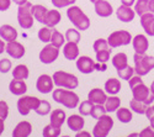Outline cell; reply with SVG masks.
<instances>
[{
	"label": "cell",
	"mask_w": 154,
	"mask_h": 137,
	"mask_svg": "<svg viewBox=\"0 0 154 137\" xmlns=\"http://www.w3.org/2000/svg\"><path fill=\"white\" fill-rule=\"evenodd\" d=\"M93 48L95 52H99V51H105V49H110V45L107 42V40H104V39H99L94 42L93 45Z\"/></svg>",
	"instance_id": "obj_42"
},
{
	"label": "cell",
	"mask_w": 154,
	"mask_h": 137,
	"mask_svg": "<svg viewBox=\"0 0 154 137\" xmlns=\"http://www.w3.org/2000/svg\"><path fill=\"white\" fill-rule=\"evenodd\" d=\"M75 137H91V135L88 131H78L75 135Z\"/></svg>",
	"instance_id": "obj_51"
},
{
	"label": "cell",
	"mask_w": 154,
	"mask_h": 137,
	"mask_svg": "<svg viewBox=\"0 0 154 137\" xmlns=\"http://www.w3.org/2000/svg\"><path fill=\"white\" fill-rule=\"evenodd\" d=\"M153 107H154V103H153Z\"/></svg>",
	"instance_id": "obj_62"
},
{
	"label": "cell",
	"mask_w": 154,
	"mask_h": 137,
	"mask_svg": "<svg viewBox=\"0 0 154 137\" xmlns=\"http://www.w3.org/2000/svg\"><path fill=\"white\" fill-rule=\"evenodd\" d=\"M149 121H150V127L154 130V116H153V117H150V119H149Z\"/></svg>",
	"instance_id": "obj_57"
},
{
	"label": "cell",
	"mask_w": 154,
	"mask_h": 137,
	"mask_svg": "<svg viewBox=\"0 0 154 137\" xmlns=\"http://www.w3.org/2000/svg\"><path fill=\"white\" fill-rule=\"evenodd\" d=\"M113 127V120L111 116L109 115H104L101 116L96 125L93 129V136L94 137H107L109 132L111 131V129Z\"/></svg>",
	"instance_id": "obj_7"
},
{
	"label": "cell",
	"mask_w": 154,
	"mask_h": 137,
	"mask_svg": "<svg viewBox=\"0 0 154 137\" xmlns=\"http://www.w3.org/2000/svg\"><path fill=\"white\" fill-rule=\"evenodd\" d=\"M43 137H59L60 136V127H56L53 125H47L42 131Z\"/></svg>",
	"instance_id": "obj_36"
},
{
	"label": "cell",
	"mask_w": 154,
	"mask_h": 137,
	"mask_svg": "<svg viewBox=\"0 0 154 137\" xmlns=\"http://www.w3.org/2000/svg\"><path fill=\"white\" fill-rule=\"evenodd\" d=\"M116 16L122 22H131V21H133V19L136 16V11L132 10L131 6L121 5L116 10Z\"/></svg>",
	"instance_id": "obj_15"
},
{
	"label": "cell",
	"mask_w": 154,
	"mask_h": 137,
	"mask_svg": "<svg viewBox=\"0 0 154 137\" xmlns=\"http://www.w3.org/2000/svg\"><path fill=\"white\" fill-rule=\"evenodd\" d=\"M48 12V9L43 5H33L32 6V14H33V17L38 21L43 23L45 22V19H46V15Z\"/></svg>",
	"instance_id": "obj_29"
},
{
	"label": "cell",
	"mask_w": 154,
	"mask_h": 137,
	"mask_svg": "<svg viewBox=\"0 0 154 137\" xmlns=\"http://www.w3.org/2000/svg\"><path fill=\"white\" fill-rule=\"evenodd\" d=\"M121 3H122V5H126V6H132V5H134L136 0H121Z\"/></svg>",
	"instance_id": "obj_52"
},
{
	"label": "cell",
	"mask_w": 154,
	"mask_h": 137,
	"mask_svg": "<svg viewBox=\"0 0 154 137\" xmlns=\"http://www.w3.org/2000/svg\"><path fill=\"white\" fill-rule=\"evenodd\" d=\"M132 46H133V49L136 51V53L144 54L148 51L149 42L144 35H137L132 39Z\"/></svg>",
	"instance_id": "obj_14"
},
{
	"label": "cell",
	"mask_w": 154,
	"mask_h": 137,
	"mask_svg": "<svg viewBox=\"0 0 154 137\" xmlns=\"http://www.w3.org/2000/svg\"><path fill=\"white\" fill-rule=\"evenodd\" d=\"M94 8H95V12L100 17H109L113 12L112 5L106 0H99V2L94 4Z\"/></svg>",
	"instance_id": "obj_16"
},
{
	"label": "cell",
	"mask_w": 154,
	"mask_h": 137,
	"mask_svg": "<svg viewBox=\"0 0 154 137\" xmlns=\"http://www.w3.org/2000/svg\"><path fill=\"white\" fill-rule=\"evenodd\" d=\"M130 106H131V110H133L134 113L140 114V115H146V111H147V107H148V105L146 103L136 100V99H132V100L130 101Z\"/></svg>",
	"instance_id": "obj_33"
},
{
	"label": "cell",
	"mask_w": 154,
	"mask_h": 137,
	"mask_svg": "<svg viewBox=\"0 0 154 137\" xmlns=\"http://www.w3.org/2000/svg\"><path fill=\"white\" fill-rule=\"evenodd\" d=\"M127 61H128L127 54L123 53V52H120V53L115 54V56L112 57V66L119 70V69L125 68L126 66H128V64H127Z\"/></svg>",
	"instance_id": "obj_30"
},
{
	"label": "cell",
	"mask_w": 154,
	"mask_h": 137,
	"mask_svg": "<svg viewBox=\"0 0 154 137\" xmlns=\"http://www.w3.org/2000/svg\"><path fill=\"white\" fill-rule=\"evenodd\" d=\"M38 115L41 116H46L51 113V104L47 100H41V104L38 105V107L35 110Z\"/></svg>",
	"instance_id": "obj_41"
},
{
	"label": "cell",
	"mask_w": 154,
	"mask_h": 137,
	"mask_svg": "<svg viewBox=\"0 0 154 137\" xmlns=\"http://www.w3.org/2000/svg\"><path fill=\"white\" fill-rule=\"evenodd\" d=\"M109 59H110V49L96 52V61L99 62V63H106Z\"/></svg>",
	"instance_id": "obj_43"
},
{
	"label": "cell",
	"mask_w": 154,
	"mask_h": 137,
	"mask_svg": "<svg viewBox=\"0 0 154 137\" xmlns=\"http://www.w3.org/2000/svg\"><path fill=\"white\" fill-rule=\"evenodd\" d=\"M63 56L69 61H75L79 57V47L75 42H67L63 47Z\"/></svg>",
	"instance_id": "obj_19"
},
{
	"label": "cell",
	"mask_w": 154,
	"mask_h": 137,
	"mask_svg": "<svg viewBox=\"0 0 154 137\" xmlns=\"http://www.w3.org/2000/svg\"><path fill=\"white\" fill-rule=\"evenodd\" d=\"M117 119L120 120V122L122 123H128L132 120V113L131 110H128L127 107H119V110L116 111Z\"/></svg>",
	"instance_id": "obj_34"
},
{
	"label": "cell",
	"mask_w": 154,
	"mask_h": 137,
	"mask_svg": "<svg viewBox=\"0 0 154 137\" xmlns=\"http://www.w3.org/2000/svg\"><path fill=\"white\" fill-rule=\"evenodd\" d=\"M53 86H54L53 78L48 76V74H42V76L38 77V79L36 82V89L42 94L51 93L53 90Z\"/></svg>",
	"instance_id": "obj_12"
},
{
	"label": "cell",
	"mask_w": 154,
	"mask_h": 137,
	"mask_svg": "<svg viewBox=\"0 0 154 137\" xmlns=\"http://www.w3.org/2000/svg\"><path fill=\"white\" fill-rule=\"evenodd\" d=\"M90 2H91V3H94V4H95V3H96V2H99V0H90Z\"/></svg>",
	"instance_id": "obj_60"
},
{
	"label": "cell",
	"mask_w": 154,
	"mask_h": 137,
	"mask_svg": "<svg viewBox=\"0 0 154 137\" xmlns=\"http://www.w3.org/2000/svg\"><path fill=\"white\" fill-rule=\"evenodd\" d=\"M140 83H143V80H142V78H140L139 76H136V77H132L130 80H128V85H130V88L132 89L133 86H136V85H138V84H140Z\"/></svg>",
	"instance_id": "obj_48"
},
{
	"label": "cell",
	"mask_w": 154,
	"mask_h": 137,
	"mask_svg": "<svg viewBox=\"0 0 154 137\" xmlns=\"http://www.w3.org/2000/svg\"><path fill=\"white\" fill-rule=\"evenodd\" d=\"M134 11L136 14L139 15V17L147 14V12H150L149 10V0H136L134 3Z\"/></svg>",
	"instance_id": "obj_31"
},
{
	"label": "cell",
	"mask_w": 154,
	"mask_h": 137,
	"mask_svg": "<svg viewBox=\"0 0 154 137\" xmlns=\"http://www.w3.org/2000/svg\"><path fill=\"white\" fill-rule=\"evenodd\" d=\"M88 99L90 101H93L94 104H100V105H104L107 100V95L104 90H101L100 88H95L91 89L88 94Z\"/></svg>",
	"instance_id": "obj_20"
},
{
	"label": "cell",
	"mask_w": 154,
	"mask_h": 137,
	"mask_svg": "<svg viewBox=\"0 0 154 137\" xmlns=\"http://www.w3.org/2000/svg\"><path fill=\"white\" fill-rule=\"evenodd\" d=\"M41 100L36 96H21L17 100V110L22 116H27L31 110H36Z\"/></svg>",
	"instance_id": "obj_8"
},
{
	"label": "cell",
	"mask_w": 154,
	"mask_h": 137,
	"mask_svg": "<svg viewBox=\"0 0 154 137\" xmlns=\"http://www.w3.org/2000/svg\"><path fill=\"white\" fill-rule=\"evenodd\" d=\"M138 135H139V137H154V130L149 126V127L143 129Z\"/></svg>",
	"instance_id": "obj_47"
},
{
	"label": "cell",
	"mask_w": 154,
	"mask_h": 137,
	"mask_svg": "<svg viewBox=\"0 0 154 137\" xmlns=\"http://www.w3.org/2000/svg\"><path fill=\"white\" fill-rule=\"evenodd\" d=\"M9 115V105L6 101L4 100H0V117H2L3 120H6Z\"/></svg>",
	"instance_id": "obj_46"
},
{
	"label": "cell",
	"mask_w": 154,
	"mask_h": 137,
	"mask_svg": "<svg viewBox=\"0 0 154 137\" xmlns=\"http://www.w3.org/2000/svg\"><path fill=\"white\" fill-rule=\"evenodd\" d=\"M5 48H6V45L3 40H0V54H2L3 52H5Z\"/></svg>",
	"instance_id": "obj_53"
},
{
	"label": "cell",
	"mask_w": 154,
	"mask_h": 137,
	"mask_svg": "<svg viewBox=\"0 0 154 137\" xmlns=\"http://www.w3.org/2000/svg\"><path fill=\"white\" fill-rule=\"evenodd\" d=\"M52 78H53L54 85L59 86V88H66V89L73 90L75 88H78V85H79V80L74 74L63 72V70L54 72Z\"/></svg>",
	"instance_id": "obj_4"
},
{
	"label": "cell",
	"mask_w": 154,
	"mask_h": 137,
	"mask_svg": "<svg viewBox=\"0 0 154 137\" xmlns=\"http://www.w3.org/2000/svg\"><path fill=\"white\" fill-rule=\"evenodd\" d=\"M131 41H132L131 33L128 31H125V30L112 32L109 36V39H107V42H109L111 48H117V47H121V46H127V45L131 43Z\"/></svg>",
	"instance_id": "obj_9"
},
{
	"label": "cell",
	"mask_w": 154,
	"mask_h": 137,
	"mask_svg": "<svg viewBox=\"0 0 154 137\" xmlns=\"http://www.w3.org/2000/svg\"><path fill=\"white\" fill-rule=\"evenodd\" d=\"M4 129H5V126H4V120L0 117V136H2V133L4 132Z\"/></svg>",
	"instance_id": "obj_54"
},
{
	"label": "cell",
	"mask_w": 154,
	"mask_h": 137,
	"mask_svg": "<svg viewBox=\"0 0 154 137\" xmlns=\"http://www.w3.org/2000/svg\"><path fill=\"white\" fill-rule=\"evenodd\" d=\"M64 121H67V116L63 110L56 109L51 113V125H53L56 127H62Z\"/></svg>",
	"instance_id": "obj_25"
},
{
	"label": "cell",
	"mask_w": 154,
	"mask_h": 137,
	"mask_svg": "<svg viewBox=\"0 0 154 137\" xmlns=\"http://www.w3.org/2000/svg\"><path fill=\"white\" fill-rule=\"evenodd\" d=\"M134 68L131 67V66H126L125 68H121L117 70V74H119V77L122 79V80H130L132 77H133V74H134Z\"/></svg>",
	"instance_id": "obj_35"
},
{
	"label": "cell",
	"mask_w": 154,
	"mask_h": 137,
	"mask_svg": "<svg viewBox=\"0 0 154 137\" xmlns=\"http://www.w3.org/2000/svg\"><path fill=\"white\" fill-rule=\"evenodd\" d=\"M67 16L75 29L79 31H85L90 27V19L84 14V11L79 6H69L67 10Z\"/></svg>",
	"instance_id": "obj_1"
},
{
	"label": "cell",
	"mask_w": 154,
	"mask_h": 137,
	"mask_svg": "<svg viewBox=\"0 0 154 137\" xmlns=\"http://www.w3.org/2000/svg\"><path fill=\"white\" fill-rule=\"evenodd\" d=\"M127 137H139V135L138 133H131L130 136H127Z\"/></svg>",
	"instance_id": "obj_58"
},
{
	"label": "cell",
	"mask_w": 154,
	"mask_h": 137,
	"mask_svg": "<svg viewBox=\"0 0 154 137\" xmlns=\"http://www.w3.org/2000/svg\"><path fill=\"white\" fill-rule=\"evenodd\" d=\"M53 100L58 104H62L63 106H66L68 109H75L79 105V96L78 94H75L73 90H63L62 88H58L53 90L52 93Z\"/></svg>",
	"instance_id": "obj_2"
},
{
	"label": "cell",
	"mask_w": 154,
	"mask_h": 137,
	"mask_svg": "<svg viewBox=\"0 0 154 137\" xmlns=\"http://www.w3.org/2000/svg\"><path fill=\"white\" fill-rule=\"evenodd\" d=\"M29 76H30V70H29L27 66H25V64H19L12 70V78L14 79L25 80L29 78Z\"/></svg>",
	"instance_id": "obj_27"
},
{
	"label": "cell",
	"mask_w": 154,
	"mask_h": 137,
	"mask_svg": "<svg viewBox=\"0 0 154 137\" xmlns=\"http://www.w3.org/2000/svg\"><path fill=\"white\" fill-rule=\"evenodd\" d=\"M131 90H132L133 99H136V100L143 101L147 105H152L154 103V94L144 83H140V84L133 86Z\"/></svg>",
	"instance_id": "obj_6"
},
{
	"label": "cell",
	"mask_w": 154,
	"mask_h": 137,
	"mask_svg": "<svg viewBox=\"0 0 154 137\" xmlns=\"http://www.w3.org/2000/svg\"><path fill=\"white\" fill-rule=\"evenodd\" d=\"M5 52L15 59H20L25 56V47L23 45H21L17 41H12V42H8Z\"/></svg>",
	"instance_id": "obj_13"
},
{
	"label": "cell",
	"mask_w": 154,
	"mask_h": 137,
	"mask_svg": "<svg viewBox=\"0 0 154 137\" xmlns=\"http://www.w3.org/2000/svg\"><path fill=\"white\" fill-rule=\"evenodd\" d=\"M106 109H105V105H100V104H94L93 109H91V116L95 119V120H99L101 116L106 115Z\"/></svg>",
	"instance_id": "obj_40"
},
{
	"label": "cell",
	"mask_w": 154,
	"mask_h": 137,
	"mask_svg": "<svg viewBox=\"0 0 154 137\" xmlns=\"http://www.w3.org/2000/svg\"><path fill=\"white\" fill-rule=\"evenodd\" d=\"M11 61L8 58L0 59V73H8L11 69Z\"/></svg>",
	"instance_id": "obj_45"
},
{
	"label": "cell",
	"mask_w": 154,
	"mask_h": 137,
	"mask_svg": "<svg viewBox=\"0 0 154 137\" xmlns=\"http://www.w3.org/2000/svg\"><path fill=\"white\" fill-rule=\"evenodd\" d=\"M104 105H105V109H106L107 113H113V111L119 110V107L121 105V99L115 96V95H110Z\"/></svg>",
	"instance_id": "obj_28"
},
{
	"label": "cell",
	"mask_w": 154,
	"mask_h": 137,
	"mask_svg": "<svg viewBox=\"0 0 154 137\" xmlns=\"http://www.w3.org/2000/svg\"><path fill=\"white\" fill-rule=\"evenodd\" d=\"M62 137H70V136H62Z\"/></svg>",
	"instance_id": "obj_61"
},
{
	"label": "cell",
	"mask_w": 154,
	"mask_h": 137,
	"mask_svg": "<svg viewBox=\"0 0 154 137\" xmlns=\"http://www.w3.org/2000/svg\"><path fill=\"white\" fill-rule=\"evenodd\" d=\"M62 16H60V12L58 10H48L47 15H46V19H45V25L51 29H53L54 26H57V25L59 23Z\"/></svg>",
	"instance_id": "obj_24"
},
{
	"label": "cell",
	"mask_w": 154,
	"mask_h": 137,
	"mask_svg": "<svg viewBox=\"0 0 154 137\" xmlns=\"http://www.w3.org/2000/svg\"><path fill=\"white\" fill-rule=\"evenodd\" d=\"M133 61H134V72L137 73V76L143 77L154 69V57L153 56H147L144 54H139L136 53L133 56Z\"/></svg>",
	"instance_id": "obj_3"
},
{
	"label": "cell",
	"mask_w": 154,
	"mask_h": 137,
	"mask_svg": "<svg viewBox=\"0 0 154 137\" xmlns=\"http://www.w3.org/2000/svg\"><path fill=\"white\" fill-rule=\"evenodd\" d=\"M11 5V0H0V11H6Z\"/></svg>",
	"instance_id": "obj_49"
},
{
	"label": "cell",
	"mask_w": 154,
	"mask_h": 137,
	"mask_svg": "<svg viewBox=\"0 0 154 137\" xmlns=\"http://www.w3.org/2000/svg\"><path fill=\"white\" fill-rule=\"evenodd\" d=\"M67 125L72 131H82L85 125V120L82 115H72L67 119Z\"/></svg>",
	"instance_id": "obj_22"
},
{
	"label": "cell",
	"mask_w": 154,
	"mask_h": 137,
	"mask_svg": "<svg viewBox=\"0 0 154 137\" xmlns=\"http://www.w3.org/2000/svg\"><path fill=\"white\" fill-rule=\"evenodd\" d=\"M32 4L26 2L22 5H19L17 9V22L23 30H29L33 26V14H32Z\"/></svg>",
	"instance_id": "obj_5"
},
{
	"label": "cell",
	"mask_w": 154,
	"mask_h": 137,
	"mask_svg": "<svg viewBox=\"0 0 154 137\" xmlns=\"http://www.w3.org/2000/svg\"><path fill=\"white\" fill-rule=\"evenodd\" d=\"M0 37L6 41V42H12V41H16L17 39V31L15 27L10 26V25H3L0 27Z\"/></svg>",
	"instance_id": "obj_21"
},
{
	"label": "cell",
	"mask_w": 154,
	"mask_h": 137,
	"mask_svg": "<svg viewBox=\"0 0 154 137\" xmlns=\"http://www.w3.org/2000/svg\"><path fill=\"white\" fill-rule=\"evenodd\" d=\"M105 90L110 95H116L121 90V82L116 78H110L105 83Z\"/></svg>",
	"instance_id": "obj_26"
},
{
	"label": "cell",
	"mask_w": 154,
	"mask_h": 137,
	"mask_svg": "<svg viewBox=\"0 0 154 137\" xmlns=\"http://www.w3.org/2000/svg\"><path fill=\"white\" fill-rule=\"evenodd\" d=\"M32 132V125L29 121H21L12 131V137H29Z\"/></svg>",
	"instance_id": "obj_17"
},
{
	"label": "cell",
	"mask_w": 154,
	"mask_h": 137,
	"mask_svg": "<svg viewBox=\"0 0 154 137\" xmlns=\"http://www.w3.org/2000/svg\"><path fill=\"white\" fill-rule=\"evenodd\" d=\"M58 56H59V48L51 43L42 48V51L40 52V61L43 64H51L58 58Z\"/></svg>",
	"instance_id": "obj_10"
},
{
	"label": "cell",
	"mask_w": 154,
	"mask_h": 137,
	"mask_svg": "<svg viewBox=\"0 0 154 137\" xmlns=\"http://www.w3.org/2000/svg\"><path fill=\"white\" fill-rule=\"evenodd\" d=\"M51 2L56 8H67V6H72L76 0H51Z\"/></svg>",
	"instance_id": "obj_44"
},
{
	"label": "cell",
	"mask_w": 154,
	"mask_h": 137,
	"mask_svg": "<svg viewBox=\"0 0 154 137\" xmlns=\"http://www.w3.org/2000/svg\"><path fill=\"white\" fill-rule=\"evenodd\" d=\"M140 25L148 36H154V14L147 12L140 16Z\"/></svg>",
	"instance_id": "obj_18"
},
{
	"label": "cell",
	"mask_w": 154,
	"mask_h": 137,
	"mask_svg": "<svg viewBox=\"0 0 154 137\" xmlns=\"http://www.w3.org/2000/svg\"><path fill=\"white\" fill-rule=\"evenodd\" d=\"M9 90L14 94V95H23L27 92V85L23 80H19V79H14L11 80L9 84Z\"/></svg>",
	"instance_id": "obj_23"
},
{
	"label": "cell",
	"mask_w": 154,
	"mask_h": 137,
	"mask_svg": "<svg viewBox=\"0 0 154 137\" xmlns=\"http://www.w3.org/2000/svg\"><path fill=\"white\" fill-rule=\"evenodd\" d=\"M12 2H14L15 4H17V5H22V4L26 3L27 0H12Z\"/></svg>",
	"instance_id": "obj_56"
},
{
	"label": "cell",
	"mask_w": 154,
	"mask_h": 137,
	"mask_svg": "<svg viewBox=\"0 0 154 137\" xmlns=\"http://www.w3.org/2000/svg\"><path fill=\"white\" fill-rule=\"evenodd\" d=\"M66 40L68 42L79 43V41H80V32L78 31V29H68L67 32H66Z\"/></svg>",
	"instance_id": "obj_37"
},
{
	"label": "cell",
	"mask_w": 154,
	"mask_h": 137,
	"mask_svg": "<svg viewBox=\"0 0 154 137\" xmlns=\"http://www.w3.org/2000/svg\"><path fill=\"white\" fill-rule=\"evenodd\" d=\"M51 37H52V30H51V27L46 26L38 30V39H40V41L48 43L51 42Z\"/></svg>",
	"instance_id": "obj_38"
},
{
	"label": "cell",
	"mask_w": 154,
	"mask_h": 137,
	"mask_svg": "<svg viewBox=\"0 0 154 137\" xmlns=\"http://www.w3.org/2000/svg\"><path fill=\"white\" fill-rule=\"evenodd\" d=\"M93 106H94V103L90 101V100L88 99V100L83 101V103L79 105V114H80L82 116H88V115H90V114H91V109H93Z\"/></svg>",
	"instance_id": "obj_39"
},
{
	"label": "cell",
	"mask_w": 154,
	"mask_h": 137,
	"mask_svg": "<svg viewBox=\"0 0 154 137\" xmlns=\"http://www.w3.org/2000/svg\"><path fill=\"white\" fill-rule=\"evenodd\" d=\"M51 43L53 46L60 48L63 45H66V36H63L58 30H52V37H51Z\"/></svg>",
	"instance_id": "obj_32"
},
{
	"label": "cell",
	"mask_w": 154,
	"mask_h": 137,
	"mask_svg": "<svg viewBox=\"0 0 154 137\" xmlns=\"http://www.w3.org/2000/svg\"><path fill=\"white\" fill-rule=\"evenodd\" d=\"M150 90H152V93L154 94V80H153V83H152V85H150Z\"/></svg>",
	"instance_id": "obj_59"
},
{
	"label": "cell",
	"mask_w": 154,
	"mask_h": 137,
	"mask_svg": "<svg viewBox=\"0 0 154 137\" xmlns=\"http://www.w3.org/2000/svg\"><path fill=\"white\" fill-rule=\"evenodd\" d=\"M76 68L83 74H90L96 69V63L91 57L82 56L76 59Z\"/></svg>",
	"instance_id": "obj_11"
},
{
	"label": "cell",
	"mask_w": 154,
	"mask_h": 137,
	"mask_svg": "<svg viewBox=\"0 0 154 137\" xmlns=\"http://www.w3.org/2000/svg\"><path fill=\"white\" fill-rule=\"evenodd\" d=\"M146 116L148 117V120H149L150 117H153V116H154V107H153L152 105H148L147 111H146Z\"/></svg>",
	"instance_id": "obj_50"
},
{
	"label": "cell",
	"mask_w": 154,
	"mask_h": 137,
	"mask_svg": "<svg viewBox=\"0 0 154 137\" xmlns=\"http://www.w3.org/2000/svg\"><path fill=\"white\" fill-rule=\"evenodd\" d=\"M149 10L152 14H154V0H149Z\"/></svg>",
	"instance_id": "obj_55"
}]
</instances>
